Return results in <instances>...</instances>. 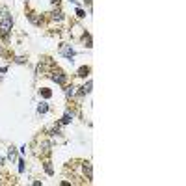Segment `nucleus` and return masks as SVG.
Listing matches in <instances>:
<instances>
[{"label": "nucleus", "mask_w": 186, "mask_h": 186, "mask_svg": "<svg viewBox=\"0 0 186 186\" xmlns=\"http://www.w3.org/2000/svg\"><path fill=\"white\" fill-rule=\"evenodd\" d=\"M11 24H13V20L9 17L8 9H2V17H0V36L4 39H8L9 32H11Z\"/></svg>", "instance_id": "obj_1"}, {"label": "nucleus", "mask_w": 186, "mask_h": 186, "mask_svg": "<svg viewBox=\"0 0 186 186\" xmlns=\"http://www.w3.org/2000/svg\"><path fill=\"white\" fill-rule=\"evenodd\" d=\"M60 54H61V56H65L67 60H71L73 56H74V50L71 49V45H61L60 47ZM73 61V60H71Z\"/></svg>", "instance_id": "obj_2"}, {"label": "nucleus", "mask_w": 186, "mask_h": 186, "mask_svg": "<svg viewBox=\"0 0 186 186\" xmlns=\"http://www.w3.org/2000/svg\"><path fill=\"white\" fill-rule=\"evenodd\" d=\"M50 78H52L54 82H58V84H65V80H67V77H65L63 73H52Z\"/></svg>", "instance_id": "obj_3"}, {"label": "nucleus", "mask_w": 186, "mask_h": 186, "mask_svg": "<svg viewBox=\"0 0 186 186\" xmlns=\"http://www.w3.org/2000/svg\"><path fill=\"white\" fill-rule=\"evenodd\" d=\"M84 173H86L88 179L93 177V173H91V164H89V162H84Z\"/></svg>", "instance_id": "obj_4"}, {"label": "nucleus", "mask_w": 186, "mask_h": 186, "mask_svg": "<svg viewBox=\"0 0 186 186\" xmlns=\"http://www.w3.org/2000/svg\"><path fill=\"white\" fill-rule=\"evenodd\" d=\"M28 19L32 20L34 24H41V19L37 17V13H28Z\"/></svg>", "instance_id": "obj_5"}, {"label": "nucleus", "mask_w": 186, "mask_h": 186, "mask_svg": "<svg viewBox=\"0 0 186 186\" xmlns=\"http://www.w3.org/2000/svg\"><path fill=\"white\" fill-rule=\"evenodd\" d=\"M49 151H50V143H49V142H43V143H41V153H43V155H49Z\"/></svg>", "instance_id": "obj_6"}, {"label": "nucleus", "mask_w": 186, "mask_h": 186, "mask_svg": "<svg viewBox=\"0 0 186 186\" xmlns=\"http://www.w3.org/2000/svg\"><path fill=\"white\" fill-rule=\"evenodd\" d=\"M65 95H67V97H74V95H77V88H74V86H69V88L65 89Z\"/></svg>", "instance_id": "obj_7"}, {"label": "nucleus", "mask_w": 186, "mask_h": 186, "mask_svg": "<svg viewBox=\"0 0 186 186\" xmlns=\"http://www.w3.org/2000/svg\"><path fill=\"white\" fill-rule=\"evenodd\" d=\"M91 91V80H88V84L84 86V88H80V93L82 95H86V93H89Z\"/></svg>", "instance_id": "obj_8"}, {"label": "nucleus", "mask_w": 186, "mask_h": 186, "mask_svg": "<svg viewBox=\"0 0 186 186\" xmlns=\"http://www.w3.org/2000/svg\"><path fill=\"white\" fill-rule=\"evenodd\" d=\"M52 19L54 20H61V19H63V13H61L60 9H54L52 11Z\"/></svg>", "instance_id": "obj_9"}, {"label": "nucleus", "mask_w": 186, "mask_h": 186, "mask_svg": "<svg viewBox=\"0 0 186 186\" xmlns=\"http://www.w3.org/2000/svg\"><path fill=\"white\" fill-rule=\"evenodd\" d=\"M71 119H73V114H65L63 117H61V125H67V123H71Z\"/></svg>", "instance_id": "obj_10"}, {"label": "nucleus", "mask_w": 186, "mask_h": 186, "mask_svg": "<svg viewBox=\"0 0 186 186\" xmlns=\"http://www.w3.org/2000/svg\"><path fill=\"white\" fill-rule=\"evenodd\" d=\"M47 110H49V106H47V102H41V104L37 106V112H39V114H47Z\"/></svg>", "instance_id": "obj_11"}, {"label": "nucleus", "mask_w": 186, "mask_h": 186, "mask_svg": "<svg viewBox=\"0 0 186 186\" xmlns=\"http://www.w3.org/2000/svg\"><path fill=\"white\" fill-rule=\"evenodd\" d=\"M88 73H89V67H88V65H84V67L78 69V77H86Z\"/></svg>", "instance_id": "obj_12"}, {"label": "nucleus", "mask_w": 186, "mask_h": 186, "mask_svg": "<svg viewBox=\"0 0 186 186\" xmlns=\"http://www.w3.org/2000/svg\"><path fill=\"white\" fill-rule=\"evenodd\" d=\"M45 171L49 175H52V166H50V162H45Z\"/></svg>", "instance_id": "obj_13"}, {"label": "nucleus", "mask_w": 186, "mask_h": 186, "mask_svg": "<svg viewBox=\"0 0 186 186\" xmlns=\"http://www.w3.org/2000/svg\"><path fill=\"white\" fill-rule=\"evenodd\" d=\"M19 171H20V173L24 171V160H19Z\"/></svg>", "instance_id": "obj_14"}, {"label": "nucleus", "mask_w": 186, "mask_h": 186, "mask_svg": "<svg viewBox=\"0 0 186 186\" xmlns=\"http://www.w3.org/2000/svg\"><path fill=\"white\" fill-rule=\"evenodd\" d=\"M77 15H78L80 19H84V17H86V13H84V11H82V9L78 8V9H77Z\"/></svg>", "instance_id": "obj_15"}, {"label": "nucleus", "mask_w": 186, "mask_h": 186, "mask_svg": "<svg viewBox=\"0 0 186 186\" xmlns=\"http://www.w3.org/2000/svg\"><path fill=\"white\" fill-rule=\"evenodd\" d=\"M41 93H43V97H45V99H49V97H50V91H49V89H43Z\"/></svg>", "instance_id": "obj_16"}, {"label": "nucleus", "mask_w": 186, "mask_h": 186, "mask_svg": "<svg viewBox=\"0 0 186 186\" xmlns=\"http://www.w3.org/2000/svg\"><path fill=\"white\" fill-rule=\"evenodd\" d=\"M6 71H8V67H0V74H4Z\"/></svg>", "instance_id": "obj_17"}, {"label": "nucleus", "mask_w": 186, "mask_h": 186, "mask_svg": "<svg viewBox=\"0 0 186 186\" xmlns=\"http://www.w3.org/2000/svg\"><path fill=\"white\" fill-rule=\"evenodd\" d=\"M50 2H52V4H58V0H50Z\"/></svg>", "instance_id": "obj_18"}]
</instances>
